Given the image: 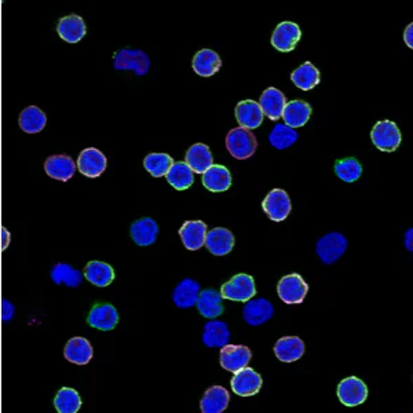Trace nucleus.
Returning <instances> with one entry per match:
<instances>
[{
  "label": "nucleus",
  "instance_id": "f257e3e1",
  "mask_svg": "<svg viewBox=\"0 0 413 413\" xmlns=\"http://www.w3.org/2000/svg\"><path fill=\"white\" fill-rule=\"evenodd\" d=\"M226 148L233 158L245 160L254 156L258 148V141L250 130L237 127L228 134Z\"/></svg>",
  "mask_w": 413,
  "mask_h": 413
},
{
  "label": "nucleus",
  "instance_id": "f03ea898",
  "mask_svg": "<svg viewBox=\"0 0 413 413\" xmlns=\"http://www.w3.org/2000/svg\"><path fill=\"white\" fill-rule=\"evenodd\" d=\"M256 294L255 281L251 275H236L230 281L222 285L220 296L222 299H229L235 302L247 303Z\"/></svg>",
  "mask_w": 413,
  "mask_h": 413
},
{
  "label": "nucleus",
  "instance_id": "7ed1b4c3",
  "mask_svg": "<svg viewBox=\"0 0 413 413\" xmlns=\"http://www.w3.org/2000/svg\"><path fill=\"white\" fill-rule=\"evenodd\" d=\"M374 146L382 152H394L401 145V131L390 120H382L374 124L371 133Z\"/></svg>",
  "mask_w": 413,
  "mask_h": 413
},
{
  "label": "nucleus",
  "instance_id": "20e7f679",
  "mask_svg": "<svg viewBox=\"0 0 413 413\" xmlns=\"http://www.w3.org/2000/svg\"><path fill=\"white\" fill-rule=\"evenodd\" d=\"M346 250H347V240L342 233L337 232H332L321 237L315 245L317 255L320 256L321 262L325 265L335 263L337 259L345 255Z\"/></svg>",
  "mask_w": 413,
  "mask_h": 413
},
{
  "label": "nucleus",
  "instance_id": "39448f33",
  "mask_svg": "<svg viewBox=\"0 0 413 413\" xmlns=\"http://www.w3.org/2000/svg\"><path fill=\"white\" fill-rule=\"evenodd\" d=\"M309 292V285L302 278V275H288L282 277L277 287V294L287 305H299L305 300Z\"/></svg>",
  "mask_w": 413,
  "mask_h": 413
},
{
  "label": "nucleus",
  "instance_id": "423d86ee",
  "mask_svg": "<svg viewBox=\"0 0 413 413\" xmlns=\"http://www.w3.org/2000/svg\"><path fill=\"white\" fill-rule=\"evenodd\" d=\"M113 66L118 71H133L138 76H143L149 72L151 61L149 57L141 51L133 49H123L115 56Z\"/></svg>",
  "mask_w": 413,
  "mask_h": 413
},
{
  "label": "nucleus",
  "instance_id": "0eeeda50",
  "mask_svg": "<svg viewBox=\"0 0 413 413\" xmlns=\"http://www.w3.org/2000/svg\"><path fill=\"white\" fill-rule=\"evenodd\" d=\"M253 358V353L247 346L243 345H226L220 349L219 362L223 369L236 374L238 371L247 368Z\"/></svg>",
  "mask_w": 413,
  "mask_h": 413
},
{
  "label": "nucleus",
  "instance_id": "6e6552de",
  "mask_svg": "<svg viewBox=\"0 0 413 413\" xmlns=\"http://www.w3.org/2000/svg\"><path fill=\"white\" fill-rule=\"evenodd\" d=\"M337 398L346 407L361 405L368 398V387L355 376L346 377L337 386Z\"/></svg>",
  "mask_w": 413,
  "mask_h": 413
},
{
  "label": "nucleus",
  "instance_id": "1a4fd4ad",
  "mask_svg": "<svg viewBox=\"0 0 413 413\" xmlns=\"http://www.w3.org/2000/svg\"><path fill=\"white\" fill-rule=\"evenodd\" d=\"M262 207L266 215L275 222L285 220L292 210L291 198L282 189L272 190L267 196L265 197Z\"/></svg>",
  "mask_w": 413,
  "mask_h": 413
},
{
  "label": "nucleus",
  "instance_id": "9d476101",
  "mask_svg": "<svg viewBox=\"0 0 413 413\" xmlns=\"http://www.w3.org/2000/svg\"><path fill=\"white\" fill-rule=\"evenodd\" d=\"M87 322L99 331H112L118 325V310L111 303H96L87 317Z\"/></svg>",
  "mask_w": 413,
  "mask_h": 413
},
{
  "label": "nucleus",
  "instance_id": "9b49d317",
  "mask_svg": "<svg viewBox=\"0 0 413 413\" xmlns=\"http://www.w3.org/2000/svg\"><path fill=\"white\" fill-rule=\"evenodd\" d=\"M108 160L102 152L96 148H87L80 152L78 168L84 177L98 178L106 170Z\"/></svg>",
  "mask_w": 413,
  "mask_h": 413
},
{
  "label": "nucleus",
  "instance_id": "f8f14e48",
  "mask_svg": "<svg viewBox=\"0 0 413 413\" xmlns=\"http://www.w3.org/2000/svg\"><path fill=\"white\" fill-rule=\"evenodd\" d=\"M273 315H275V307L265 297L248 300L243 309V318L251 327L263 325L273 317Z\"/></svg>",
  "mask_w": 413,
  "mask_h": 413
},
{
  "label": "nucleus",
  "instance_id": "ddd939ff",
  "mask_svg": "<svg viewBox=\"0 0 413 413\" xmlns=\"http://www.w3.org/2000/svg\"><path fill=\"white\" fill-rule=\"evenodd\" d=\"M300 38H302L300 28L295 22L285 21L275 28V34L272 36V44L278 51L290 53L295 50L296 44L299 43Z\"/></svg>",
  "mask_w": 413,
  "mask_h": 413
},
{
  "label": "nucleus",
  "instance_id": "4468645a",
  "mask_svg": "<svg viewBox=\"0 0 413 413\" xmlns=\"http://www.w3.org/2000/svg\"><path fill=\"white\" fill-rule=\"evenodd\" d=\"M262 383L260 374L248 367L236 372L230 382L232 390L240 397H251L259 393Z\"/></svg>",
  "mask_w": 413,
  "mask_h": 413
},
{
  "label": "nucleus",
  "instance_id": "2eb2a0df",
  "mask_svg": "<svg viewBox=\"0 0 413 413\" xmlns=\"http://www.w3.org/2000/svg\"><path fill=\"white\" fill-rule=\"evenodd\" d=\"M94 355L93 345L86 339L75 336L69 339L63 347V358L76 365H87Z\"/></svg>",
  "mask_w": 413,
  "mask_h": 413
},
{
  "label": "nucleus",
  "instance_id": "dca6fc26",
  "mask_svg": "<svg viewBox=\"0 0 413 413\" xmlns=\"http://www.w3.org/2000/svg\"><path fill=\"white\" fill-rule=\"evenodd\" d=\"M204 245L215 256L228 255L235 247V236L225 228H215L207 232Z\"/></svg>",
  "mask_w": 413,
  "mask_h": 413
},
{
  "label": "nucleus",
  "instance_id": "f3484780",
  "mask_svg": "<svg viewBox=\"0 0 413 413\" xmlns=\"http://www.w3.org/2000/svg\"><path fill=\"white\" fill-rule=\"evenodd\" d=\"M179 236L182 238L185 248L197 251L205 243L207 225L203 220H188L179 229Z\"/></svg>",
  "mask_w": 413,
  "mask_h": 413
},
{
  "label": "nucleus",
  "instance_id": "a211bd4d",
  "mask_svg": "<svg viewBox=\"0 0 413 413\" xmlns=\"http://www.w3.org/2000/svg\"><path fill=\"white\" fill-rule=\"evenodd\" d=\"M44 170L49 177L61 180V182H68L75 175L76 164L72 158L66 155H57V156H50L46 160Z\"/></svg>",
  "mask_w": 413,
  "mask_h": 413
},
{
  "label": "nucleus",
  "instance_id": "6ab92c4d",
  "mask_svg": "<svg viewBox=\"0 0 413 413\" xmlns=\"http://www.w3.org/2000/svg\"><path fill=\"white\" fill-rule=\"evenodd\" d=\"M57 32H58L59 38L65 40L66 43H78L86 36L87 26L81 17L72 14V16L62 17L58 21Z\"/></svg>",
  "mask_w": 413,
  "mask_h": 413
},
{
  "label": "nucleus",
  "instance_id": "aec40b11",
  "mask_svg": "<svg viewBox=\"0 0 413 413\" xmlns=\"http://www.w3.org/2000/svg\"><path fill=\"white\" fill-rule=\"evenodd\" d=\"M285 105L287 99L284 94L275 87H269L267 90H265L259 99V106L263 116H267L270 120H278L281 118Z\"/></svg>",
  "mask_w": 413,
  "mask_h": 413
},
{
  "label": "nucleus",
  "instance_id": "412c9836",
  "mask_svg": "<svg viewBox=\"0 0 413 413\" xmlns=\"http://www.w3.org/2000/svg\"><path fill=\"white\" fill-rule=\"evenodd\" d=\"M236 118L243 128H247L251 131L262 124L263 113H262L259 103H256L255 101L247 99V101H241L237 103Z\"/></svg>",
  "mask_w": 413,
  "mask_h": 413
},
{
  "label": "nucleus",
  "instance_id": "4be33fe9",
  "mask_svg": "<svg viewBox=\"0 0 413 413\" xmlns=\"http://www.w3.org/2000/svg\"><path fill=\"white\" fill-rule=\"evenodd\" d=\"M310 116H312V106L305 101L296 99L285 105L281 118H284L285 126L295 130L299 127H303L309 121Z\"/></svg>",
  "mask_w": 413,
  "mask_h": 413
},
{
  "label": "nucleus",
  "instance_id": "5701e85b",
  "mask_svg": "<svg viewBox=\"0 0 413 413\" xmlns=\"http://www.w3.org/2000/svg\"><path fill=\"white\" fill-rule=\"evenodd\" d=\"M229 392L225 387L213 386L203 395L200 408L203 413H222L229 407Z\"/></svg>",
  "mask_w": 413,
  "mask_h": 413
},
{
  "label": "nucleus",
  "instance_id": "b1692460",
  "mask_svg": "<svg viewBox=\"0 0 413 413\" xmlns=\"http://www.w3.org/2000/svg\"><path fill=\"white\" fill-rule=\"evenodd\" d=\"M275 353L282 362H294L305 355V343L297 336L281 337L275 342Z\"/></svg>",
  "mask_w": 413,
  "mask_h": 413
},
{
  "label": "nucleus",
  "instance_id": "393cba45",
  "mask_svg": "<svg viewBox=\"0 0 413 413\" xmlns=\"http://www.w3.org/2000/svg\"><path fill=\"white\" fill-rule=\"evenodd\" d=\"M83 275L96 287L103 288L113 282L115 280V270L111 265L99 260H91L86 265Z\"/></svg>",
  "mask_w": 413,
  "mask_h": 413
},
{
  "label": "nucleus",
  "instance_id": "a878e982",
  "mask_svg": "<svg viewBox=\"0 0 413 413\" xmlns=\"http://www.w3.org/2000/svg\"><path fill=\"white\" fill-rule=\"evenodd\" d=\"M230 340V331L228 328V324L223 321H208L204 325V331H203V343L210 347H223L226 345H229Z\"/></svg>",
  "mask_w": 413,
  "mask_h": 413
},
{
  "label": "nucleus",
  "instance_id": "bb28decb",
  "mask_svg": "<svg viewBox=\"0 0 413 413\" xmlns=\"http://www.w3.org/2000/svg\"><path fill=\"white\" fill-rule=\"evenodd\" d=\"M203 185L214 193L226 192L232 186V174L225 165H213L203 174Z\"/></svg>",
  "mask_w": 413,
  "mask_h": 413
},
{
  "label": "nucleus",
  "instance_id": "cd10ccee",
  "mask_svg": "<svg viewBox=\"0 0 413 413\" xmlns=\"http://www.w3.org/2000/svg\"><path fill=\"white\" fill-rule=\"evenodd\" d=\"M201 292V288L195 280L185 278L177 285L173 292V300L179 309H190L196 306L197 299Z\"/></svg>",
  "mask_w": 413,
  "mask_h": 413
},
{
  "label": "nucleus",
  "instance_id": "c85d7f7f",
  "mask_svg": "<svg viewBox=\"0 0 413 413\" xmlns=\"http://www.w3.org/2000/svg\"><path fill=\"white\" fill-rule=\"evenodd\" d=\"M130 232L137 245L148 247V245H152L158 238V223L152 218H142L131 225Z\"/></svg>",
  "mask_w": 413,
  "mask_h": 413
},
{
  "label": "nucleus",
  "instance_id": "c756f323",
  "mask_svg": "<svg viewBox=\"0 0 413 413\" xmlns=\"http://www.w3.org/2000/svg\"><path fill=\"white\" fill-rule=\"evenodd\" d=\"M185 163L193 173L204 174L210 167L214 165V158L207 145L196 143L188 151Z\"/></svg>",
  "mask_w": 413,
  "mask_h": 413
},
{
  "label": "nucleus",
  "instance_id": "7c9ffc66",
  "mask_svg": "<svg viewBox=\"0 0 413 413\" xmlns=\"http://www.w3.org/2000/svg\"><path fill=\"white\" fill-rule=\"evenodd\" d=\"M192 66L197 75L203 78H210V76H214L220 69L222 59L214 50L203 49L195 56Z\"/></svg>",
  "mask_w": 413,
  "mask_h": 413
},
{
  "label": "nucleus",
  "instance_id": "2f4dec72",
  "mask_svg": "<svg viewBox=\"0 0 413 413\" xmlns=\"http://www.w3.org/2000/svg\"><path fill=\"white\" fill-rule=\"evenodd\" d=\"M200 315L208 320H215L225 312L222 305V296L215 290L201 291L196 303Z\"/></svg>",
  "mask_w": 413,
  "mask_h": 413
},
{
  "label": "nucleus",
  "instance_id": "473e14b6",
  "mask_svg": "<svg viewBox=\"0 0 413 413\" xmlns=\"http://www.w3.org/2000/svg\"><path fill=\"white\" fill-rule=\"evenodd\" d=\"M19 124L21 130L26 134H36L40 133L46 124H47V116L46 113L38 108V106H28L20 113Z\"/></svg>",
  "mask_w": 413,
  "mask_h": 413
},
{
  "label": "nucleus",
  "instance_id": "72a5a7b5",
  "mask_svg": "<svg viewBox=\"0 0 413 413\" xmlns=\"http://www.w3.org/2000/svg\"><path fill=\"white\" fill-rule=\"evenodd\" d=\"M291 80L294 81L296 87H299L303 91L313 90L317 84H320V71L315 68L312 62H305L295 69L291 75Z\"/></svg>",
  "mask_w": 413,
  "mask_h": 413
},
{
  "label": "nucleus",
  "instance_id": "f704fd0d",
  "mask_svg": "<svg viewBox=\"0 0 413 413\" xmlns=\"http://www.w3.org/2000/svg\"><path fill=\"white\" fill-rule=\"evenodd\" d=\"M165 177L168 183L177 190H186L195 182V173L183 161L174 163Z\"/></svg>",
  "mask_w": 413,
  "mask_h": 413
},
{
  "label": "nucleus",
  "instance_id": "c9c22d12",
  "mask_svg": "<svg viewBox=\"0 0 413 413\" xmlns=\"http://www.w3.org/2000/svg\"><path fill=\"white\" fill-rule=\"evenodd\" d=\"M50 275H51V280L54 284H57V285L63 284L69 288L80 287L83 282V277H84L79 270L72 267L69 263H57L51 269Z\"/></svg>",
  "mask_w": 413,
  "mask_h": 413
},
{
  "label": "nucleus",
  "instance_id": "e433bc0d",
  "mask_svg": "<svg viewBox=\"0 0 413 413\" xmlns=\"http://www.w3.org/2000/svg\"><path fill=\"white\" fill-rule=\"evenodd\" d=\"M81 405L80 394L72 387H61L54 398V407L58 413H78Z\"/></svg>",
  "mask_w": 413,
  "mask_h": 413
},
{
  "label": "nucleus",
  "instance_id": "4c0bfd02",
  "mask_svg": "<svg viewBox=\"0 0 413 413\" xmlns=\"http://www.w3.org/2000/svg\"><path fill=\"white\" fill-rule=\"evenodd\" d=\"M174 164V160L167 153H151L143 160V167L155 178L167 175L168 170Z\"/></svg>",
  "mask_w": 413,
  "mask_h": 413
},
{
  "label": "nucleus",
  "instance_id": "58836bf2",
  "mask_svg": "<svg viewBox=\"0 0 413 413\" xmlns=\"http://www.w3.org/2000/svg\"><path fill=\"white\" fill-rule=\"evenodd\" d=\"M297 138H299L297 133L294 128L285 124H277L269 134V142L275 149L284 151V149L291 148L297 141Z\"/></svg>",
  "mask_w": 413,
  "mask_h": 413
},
{
  "label": "nucleus",
  "instance_id": "ea45409f",
  "mask_svg": "<svg viewBox=\"0 0 413 413\" xmlns=\"http://www.w3.org/2000/svg\"><path fill=\"white\" fill-rule=\"evenodd\" d=\"M335 173L345 182L353 183L362 174V167L355 158H343L335 163Z\"/></svg>",
  "mask_w": 413,
  "mask_h": 413
},
{
  "label": "nucleus",
  "instance_id": "a19ab883",
  "mask_svg": "<svg viewBox=\"0 0 413 413\" xmlns=\"http://www.w3.org/2000/svg\"><path fill=\"white\" fill-rule=\"evenodd\" d=\"M14 313H16L14 305H13L10 300L4 299V300L1 302V320H3L4 322L11 321V320L14 318Z\"/></svg>",
  "mask_w": 413,
  "mask_h": 413
},
{
  "label": "nucleus",
  "instance_id": "79ce46f5",
  "mask_svg": "<svg viewBox=\"0 0 413 413\" xmlns=\"http://www.w3.org/2000/svg\"><path fill=\"white\" fill-rule=\"evenodd\" d=\"M0 240H1V251H6L11 243V235L6 228L0 229Z\"/></svg>",
  "mask_w": 413,
  "mask_h": 413
},
{
  "label": "nucleus",
  "instance_id": "37998d69",
  "mask_svg": "<svg viewBox=\"0 0 413 413\" xmlns=\"http://www.w3.org/2000/svg\"><path fill=\"white\" fill-rule=\"evenodd\" d=\"M404 40H405V43L408 44V47L409 49H412L413 47V25L412 24H409L408 25V28L405 29V34H404Z\"/></svg>",
  "mask_w": 413,
  "mask_h": 413
},
{
  "label": "nucleus",
  "instance_id": "c03bdc74",
  "mask_svg": "<svg viewBox=\"0 0 413 413\" xmlns=\"http://www.w3.org/2000/svg\"><path fill=\"white\" fill-rule=\"evenodd\" d=\"M412 236L413 230L412 229H409V230L407 232V235H405V247H407L408 251H412L413 250Z\"/></svg>",
  "mask_w": 413,
  "mask_h": 413
}]
</instances>
